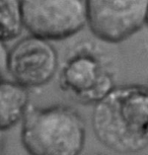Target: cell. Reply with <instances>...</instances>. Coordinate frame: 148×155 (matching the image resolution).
<instances>
[{"label": "cell", "instance_id": "1", "mask_svg": "<svg viewBox=\"0 0 148 155\" xmlns=\"http://www.w3.org/2000/svg\"><path fill=\"white\" fill-rule=\"evenodd\" d=\"M91 127L98 141L116 153L145 150L148 144L147 87L116 85L94 106Z\"/></svg>", "mask_w": 148, "mask_h": 155}, {"label": "cell", "instance_id": "2", "mask_svg": "<svg viewBox=\"0 0 148 155\" xmlns=\"http://www.w3.org/2000/svg\"><path fill=\"white\" fill-rule=\"evenodd\" d=\"M20 123V140L30 155L82 153L86 138L85 123L70 107L30 106Z\"/></svg>", "mask_w": 148, "mask_h": 155}, {"label": "cell", "instance_id": "3", "mask_svg": "<svg viewBox=\"0 0 148 155\" xmlns=\"http://www.w3.org/2000/svg\"><path fill=\"white\" fill-rule=\"evenodd\" d=\"M24 28L47 41L68 39L86 25L84 0H20Z\"/></svg>", "mask_w": 148, "mask_h": 155}, {"label": "cell", "instance_id": "4", "mask_svg": "<svg viewBox=\"0 0 148 155\" xmlns=\"http://www.w3.org/2000/svg\"><path fill=\"white\" fill-rule=\"evenodd\" d=\"M86 25L97 39L117 44L145 27L148 0H84Z\"/></svg>", "mask_w": 148, "mask_h": 155}, {"label": "cell", "instance_id": "5", "mask_svg": "<svg viewBox=\"0 0 148 155\" xmlns=\"http://www.w3.org/2000/svg\"><path fill=\"white\" fill-rule=\"evenodd\" d=\"M59 85L77 102L94 106L116 84L100 57L90 50L82 49L71 55L61 67Z\"/></svg>", "mask_w": 148, "mask_h": 155}, {"label": "cell", "instance_id": "6", "mask_svg": "<svg viewBox=\"0 0 148 155\" xmlns=\"http://www.w3.org/2000/svg\"><path fill=\"white\" fill-rule=\"evenodd\" d=\"M59 69V56L50 41L30 35L8 50V76L25 89L43 87Z\"/></svg>", "mask_w": 148, "mask_h": 155}, {"label": "cell", "instance_id": "7", "mask_svg": "<svg viewBox=\"0 0 148 155\" xmlns=\"http://www.w3.org/2000/svg\"><path fill=\"white\" fill-rule=\"evenodd\" d=\"M28 107V90L12 80L0 81V133L19 124Z\"/></svg>", "mask_w": 148, "mask_h": 155}, {"label": "cell", "instance_id": "8", "mask_svg": "<svg viewBox=\"0 0 148 155\" xmlns=\"http://www.w3.org/2000/svg\"><path fill=\"white\" fill-rule=\"evenodd\" d=\"M24 30L20 0H0V41L18 38Z\"/></svg>", "mask_w": 148, "mask_h": 155}, {"label": "cell", "instance_id": "9", "mask_svg": "<svg viewBox=\"0 0 148 155\" xmlns=\"http://www.w3.org/2000/svg\"><path fill=\"white\" fill-rule=\"evenodd\" d=\"M8 77V48L4 42L0 41V81Z\"/></svg>", "mask_w": 148, "mask_h": 155}, {"label": "cell", "instance_id": "10", "mask_svg": "<svg viewBox=\"0 0 148 155\" xmlns=\"http://www.w3.org/2000/svg\"><path fill=\"white\" fill-rule=\"evenodd\" d=\"M2 153V140H1V133H0V155Z\"/></svg>", "mask_w": 148, "mask_h": 155}]
</instances>
